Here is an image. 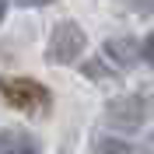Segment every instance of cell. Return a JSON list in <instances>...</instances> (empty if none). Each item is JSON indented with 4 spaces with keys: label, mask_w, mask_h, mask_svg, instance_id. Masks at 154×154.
Wrapping results in <instances>:
<instances>
[{
    "label": "cell",
    "mask_w": 154,
    "mask_h": 154,
    "mask_svg": "<svg viewBox=\"0 0 154 154\" xmlns=\"http://www.w3.org/2000/svg\"><path fill=\"white\" fill-rule=\"evenodd\" d=\"M0 95L4 102L25 112H42L49 109V88H42L32 77H0Z\"/></svg>",
    "instance_id": "obj_1"
},
{
    "label": "cell",
    "mask_w": 154,
    "mask_h": 154,
    "mask_svg": "<svg viewBox=\"0 0 154 154\" xmlns=\"http://www.w3.org/2000/svg\"><path fill=\"white\" fill-rule=\"evenodd\" d=\"M84 46H88V38L81 32V25L60 21L56 28H53V35H49V60L53 63H74L84 53Z\"/></svg>",
    "instance_id": "obj_2"
},
{
    "label": "cell",
    "mask_w": 154,
    "mask_h": 154,
    "mask_svg": "<svg viewBox=\"0 0 154 154\" xmlns=\"http://www.w3.org/2000/svg\"><path fill=\"white\" fill-rule=\"evenodd\" d=\"M105 123L112 126V130H126V133L140 130V123H144V102H140L137 95H126V98L109 102V109H105Z\"/></svg>",
    "instance_id": "obj_3"
},
{
    "label": "cell",
    "mask_w": 154,
    "mask_h": 154,
    "mask_svg": "<svg viewBox=\"0 0 154 154\" xmlns=\"http://www.w3.org/2000/svg\"><path fill=\"white\" fill-rule=\"evenodd\" d=\"M105 53L119 63V67H133L137 60H140V46H137V38H109V42H105Z\"/></svg>",
    "instance_id": "obj_4"
},
{
    "label": "cell",
    "mask_w": 154,
    "mask_h": 154,
    "mask_svg": "<svg viewBox=\"0 0 154 154\" xmlns=\"http://www.w3.org/2000/svg\"><path fill=\"white\" fill-rule=\"evenodd\" d=\"M0 154H38V144L28 133H4L0 137Z\"/></svg>",
    "instance_id": "obj_5"
},
{
    "label": "cell",
    "mask_w": 154,
    "mask_h": 154,
    "mask_svg": "<svg viewBox=\"0 0 154 154\" xmlns=\"http://www.w3.org/2000/svg\"><path fill=\"white\" fill-rule=\"evenodd\" d=\"M95 154H137L126 140H112V137H98L95 140Z\"/></svg>",
    "instance_id": "obj_6"
},
{
    "label": "cell",
    "mask_w": 154,
    "mask_h": 154,
    "mask_svg": "<svg viewBox=\"0 0 154 154\" xmlns=\"http://www.w3.org/2000/svg\"><path fill=\"white\" fill-rule=\"evenodd\" d=\"M140 56H144L147 63H151V67H154V32H151V35L144 38V46H140Z\"/></svg>",
    "instance_id": "obj_7"
},
{
    "label": "cell",
    "mask_w": 154,
    "mask_h": 154,
    "mask_svg": "<svg viewBox=\"0 0 154 154\" xmlns=\"http://www.w3.org/2000/svg\"><path fill=\"white\" fill-rule=\"evenodd\" d=\"M14 4H21V7H38V4H49V0H14Z\"/></svg>",
    "instance_id": "obj_8"
},
{
    "label": "cell",
    "mask_w": 154,
    "mask_h": 154,
    "mask_svg": "<svg viewBox=\"0 0 154 154\" xmlns=\"http://www.w3.org/2000/svg\"><path fill=\"white\" fill-rule=\"evenodd\" d=\"M4 14H7V0H0V21H4Z\"/></svg>",
    "instance_id": "obj_9"
}]
</instances>
